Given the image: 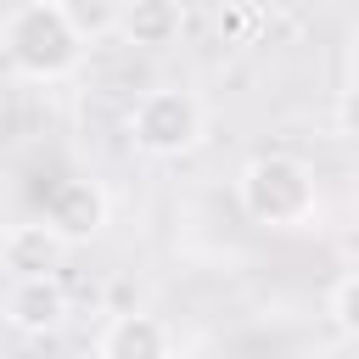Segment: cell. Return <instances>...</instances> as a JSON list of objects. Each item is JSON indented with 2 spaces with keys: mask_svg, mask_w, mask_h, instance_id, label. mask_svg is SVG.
<instances>
[{
  "mask_svg": "<svg viewBox=\"0 0 359 359\" xmlns=\"http://www.w3.org/2000/svg\"><path fill=\"white\" fill-rule=\"evenodd\" d=\"M0 50L34 84L73 79L79 62H84V39L62 22L56 0H22V6H11L6 22H0Z\"/></svg>",
  "mask_w": 359,
  "mask_h": 359,
  "instance_id": "obj_2",
  "label": "cell"
},
{
  "mask_svg": "<svg viewBox=\"0 0 359 359\" xmlns=\"http://www.w3.org/2000/svg\"><path fill=\"white\" fill-rule=\"evenodd\" d=\"M56 11H62V22H67L84 45L118 34V22H123V0H56Z\"/></svg>",
  "mask_w": 359,
  "mask_h": 359,
  "instance_id": "obj_9",
  "label": "cell"
},
{
  "mask_svg": "<svg viewBox=\"0 0 359 359\" xmlns=\"http://www.w3.org/2000/svg\"><path fill=\"white\" fill-rule=\"evenodd\" d=\"M67 258V241L45 224V219H17L0 230V269H11V280H34V275H56Z\"/></svg>",
  "mask_w": 359,
  "mask_h": 359,
  "instance_id": "obj_6",
  "label": "cell"
},
{
  "mask_svg": "<svg viewBox=\"0 0 359 359\" xmlns=\"http://www.w3.org/2000/svg\"><path fill=\"white\" fill-rule=\"evenodd\" d=\"M67 286L62 275H34V280H11L6 292V325L22 337H50L67 325Z\"/></svg>",
  "mask_w": 359,
  "mask_h": 359,
  "instance_id": "obj_5",
  "label": "cell"
},
{
  "mask_svg": "<svg viewBox=\"0 0 359 359\" xmlns=\"http://www.w3.org/2000/svg\"><path fill=\"white\" fill-rule=\"evenodd\" d=\"M107 219H112V196L101 191V180L67 174V180H56L50 196H45V224H50L67 247L95 241V236L107 230Z\"/></svg>",
  "mask_w": 359,
  "mask_h": 359,
  "instance_id": "obj_4",
  "label": "cell"
},
{
  "mask_svg": "<svg viewBox=\"0 0 359 359\" xmlns=\"http://www.w3.org/2000/svg\"><path fill=\"white\" fill-rule=\"evenodd\" d=\"M185 28V6L180 0H123V45H140V50H168Z\"/></svg>",
  "mask_w": 359,
  "mask_h": 359,
  "instance_id": "obj_8",
  "label": "cell"
},
{
  "mask_svg": "<svg viewBox=\"0 0 359 359\" xmlns=\"http://www.w3.org/2000/svg\"><path fill=\"white\" fill-rule=\"evenodd\" d=\"M129 140L140 157L157 163H180L208 140V107L196 90L185 84H157L129 107Z\"/></svg>",
  "mask_w": 359,
  "mask_h": 359,
  "instance_id": "obj_3",
  "label": "cell"
},
{
  "mask_svg": "<svg viewBox=\"0 0 359 359\" xmlns=\"http://www.w3.org/2000/svg\"><path fill=\"white\" fill-rule=\"evenodd\" d=\"M236 202H241L247 224H258V230H309V224H320V208H325L320 174L297 151L247 157L236 174Z\"/></svg>",
  "mask_w": 359,
  "mask_h": 359,
  "instance_id": "obj_1",
  "label": "cell"
},
{
  "mask_svg": "<svg viewBox=\"0 0 359 359\" xmlns=\"http://www.w3.org/2000/svg\"><path fill=\"white\" fill-rule=\"evenodd\" d=\"M337 129H342L348 140H359V84H348V90L337 95Z\"/></svg>",
  "mask_w": 359,
  "mask_h": 359,
  "instance_id": "obj_11",
  "label": "cell"
},
{
  "mask_svg": "<svg viewBox=\"0 0 359 359\" xmlns=\"http://www.w3.org/2000/svg\"><path fill=\"white\" fill-rule=\"evenodd\" d=\"M342 62H348V84H359V28L348 34V50H342Z\"/></svg>",
  "mask_w": 359,
  "mask_h": 359,
  "instance_id": "obj_12",
  "label": "cell"
},
{
  "mask_svg": "<svg viewBox=\"0 0 359 359\" xmlns=\"http://www.w3.org/2000/svg\"><path fill=\"white\" fill-rule=\"evenodd\" d=\"M95 359H174V337L157 314L146 309H129V314H112L95 337Z\"/></svg>",
  "mask_w": 359,
  "mask_h": 359,
  "instance_id": "obj_7",
  "label": "cell"
},
{
  "mask_svg": "<svg viewBox=\"0 0 359 359\" xmlns=\"http://www.w3.org/2000/svg\"><path fill=\"white\" fill-rule=\"evenodd\" d=\"M325 314H331V325H337L342 337H353V342H359V275H342V280L331 286Z\"/></svg>",
  "mask_w": 359,
  "mask_h": 359,
  "instance_id": "obj_10",
  "label": "cell"
}]
</instances>
